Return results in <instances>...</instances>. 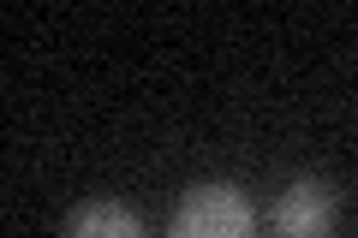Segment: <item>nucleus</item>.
<instances>
[{
  "mask_svg": "<svg viewBox=\"0 0 358 238\" xmlns=\"http://www.w3.org/2000/svg\"><path fill=\"white\" fill-rule=\"evenodd\" d=\"M60 238H143V221H138V209H126L114 197H90L66 214Z\"/></svg>",
  "mask_w": 358,
  "mask_h": 238,
  "instance_id": "nucleus-3",
  "label": "nucleus"
},
{
  "mask_svg": "<svg viewBox=\"0 0 358 238\" xmlns=\"http://www.w3.org/2000/svg\"><path fill=\"white\" fill-rule=\"evenodd\" d=\"M251 232H257V209L227 179L192 185L179 197L173 221H167V238H251Z\"/></svg>",
  "mask_w": 358,
  "mask_h": 238,
  "instance_id": "nucleus-1",
  "label": "nucleus"
},
{
  "mask_svg": "<svg viewBox=\"0 0 358 238\" xmlns=\"http://www.w3.org/2000/svg\"><path fill=\"white\" fill-rule=\"evenodd\" d=\"M268 232L275 238H329L334 232V191L322 179H293L268 209Z\"/></svg>",
  "mask_w": 358,
  "mask_h": 238,
  "instance_id": "nucleus-2",
  "label": "nucleus"
}]
</instances>
